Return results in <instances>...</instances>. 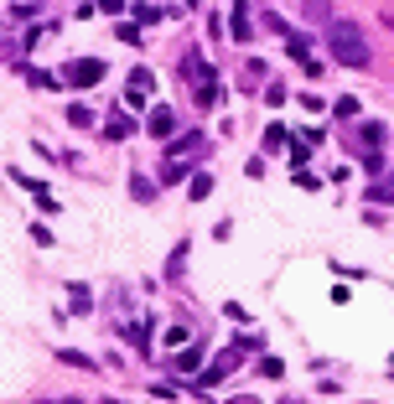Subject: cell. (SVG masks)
I'll return each mask as SVG.
<instances>
[{
    "label": "cell",
    "mask_w": 394,
    "mask_h": 404,
    "mask_svg": "<svg viewBox=\"0 0 394 404\" xmlns=\"http://www.w3.org/2000/svg\"><path fill=\"white\" fill-rule=\"evenodd\" d=\"M104 78V62L99 57H73L68 68H62V83H73V88H94Z\"/></svg>",
    "instance_id": "obj_2"
},
{
    "label": "cell",
    "mask_w": 394,
    "mask_h": 404,
    "mask_svg": "<svg viewBox=\"0 0 394 404\" xmlns=\"http://www.w3.org/2000/svg\"><path fill=\"white\" fill-rule=\"evenodd\" d=\"M130 197H135V202H151V197H156V181H151V176H130Z\"/></svg>",
    "instance_id": "obj_10"
},
{
    "label": "cell",
    "mask_w": 394,
    "mask_h": 404,
    "mask_svg": "<svg viewBox=\"0 0 394 404\" xmlns=\"http://www.w3.org/2000/svg\"><path fill=\"white\" fill-rule=\"evenodd\" d=\"M223 316H229V321H239V327H244V321H249V316H244V306H239V301H229V306H223Z\"/></svg>",
    "instance_id": "obj_29"
},
{
    "label": "cell",
    "mask_w": 394,
    "mask_h": 404,
    "mask_svg": "<svg viewBox=\"0 0 394 404\" xmlns=\"http://www.w3.org/2000/svg\"><path fill=\"white\" fill-rule=\"evenodd\" d=\"M197 146H203V135H197V130H192V135L172 140V146H166V155H187V151H197Z\"/></svg>",
    "instance_id": "obj_15"
},
{
    "label": "cell",
    "mask_w": 394,
    "mask_h": 404,
    "mask_svg": "<svg viewBox=\"0 0 394 404\" xmlns=\"http://www.w3.org/2000/svg\"><path fill=\"white\" fill-rule=\"evenodd\" d=\"M182 265H187V239L172 249V265H166V280H182Z\"/></svg>",
    "instance_id": "obj_14"
},
{
    "label": "cell",
    "mask_w": 394,
    "mask_h": 404,
    "mask_svg": "<svg viewBox=\"0 0 394 404\" xmlns=\"http://www.w3.org/2000/svg\"><path fill=\"white\" fill-rule=\"evenodd\" d=\"M99 11H109V16H114V11H125V0H99Z\"/></svg>",
    "instance_id": "obj_31"
},
{
    "label": "cell",
    "mask_w": 394,
    "mask_h": 404,
    "mask_svg": "<svg viewBox=\"0 0 394 404\" xmlns=\"http://www.w3.org/2000/svg\"><path fill=\"white\" fill-rule=\"evenodd\" d=\"M285 140H291V130H285V125H270L265 130V151H285Z\"/></svg>",
    "instance_id": "obj_13"
},
{
    "label": "cell",
    "mask_w": 394,
    "mask_h": 404,
    "mask_svg": "<svg viewBox=\"0 0 394 404\" xmlns=\"http://www.w3.org/2000/svg\"><path fill=\"white\" fill-rule=\"evenodd\" d=\"M265 99L275 104V109H280V104H285V83H270V88H265Z\"/></svg>",
    "instance_id": "obj_30"
},
{
    "label": "cell",
    "mask_w": 394,
    "mask_h": 404,
    "mask_svg": "<svg viewBox=\"0 0 394 404\" xmlns=\"http://www.w3.org/2000/svg\"><path fill=\"white\" fill-rule=\"evenodd\" d=\"M259 373H265V379H280L285 363H280V358H265V363H259Z\"/></svg>",
    "instance_id": "obj_24"
},
{
    "label": "cell",
    "mask_w": 394,
    "mask_h": 404,
    "mask_svg": "<svg viewBox=\"0 0 394 404\" xmlns=\"http://www.w3.org/2000/svg\"><path fill=\"white\" fill-rule=\"evenodd\" d=\"M57 363H68V368H83V373H94V368H99V363H94V358H83L78 347H62V353H57Z\"/></svg>",
    "instance_id": "obj_9"
},
{
    "label": "cell",
    "mask_w": 394,
    "mask_h": 404,
    "mask_svg": "<svg viewBox=\"0 0 394 404\" xmlns=\"http://www.w3.org/2000/svg\"><path fill=\"white\" fill-rule=\"evenodd\" d=\"M130 83H135V88H146V94H151V83H156V78H151V68H135V73H130Z\"/></svg>",
    "instance_id": "obj_25"
},
{
    "label": "cell",
    "mask_w": 394,
    "mask_h": 404,
    "mask_svg": "<svg viewBox=\"0 0 394 404\" xmlns=\"http://www.w3.org/2000/svg\"><path fill=\"white\" fill-rule=\"evenodd\" d=\"M389 187H394V181H389Z\"/></svg>",
    "instance_id": "obj_32"
},
{
    "label": "cell",
    "mask_w": 394,
    "mask_h": 404,
    "mask_svg": "<svg viewBox=\"0 0 394 404\" xmlns=\"http://www.w3.org/2000/svg\"><path fill=\"white\" fill-rule=\"evenodd\" d=\"M327 52H332V68H348V73H363L374 62L369 36H363V26H353V21L327 26Z\"/></svg>",
    "instance_id": "obj_1"
},
{
    "label": "cell",
    "mask_w": 394,
    "mask_h": 404,
    "mask_svg": "<svg viewBox=\"0 0 394 404\" xmlns=\"http://www.w3.org/2000/svg\"><path fill=\"white\" fill-rule=\"evenodd\" d=\"M265 32H275V36H285V32H291V26H285V16H280V11H265Z\"/></svg>",
    "instance_id": "obj_20"
},
{
    "label": "cell",
    "mask_w": 394,
    "mask_h": 404,
    "mask_svg": "<svg viewBox=\"0 0 394 404\" xmlns=\"http://www.w3.org/2000/svg\"><path fill=\"white\" fill-rule=\"evenodd\" d=\"M332 114H337V120H358V99H353V94H343V99L332 104Z\"/></svg>",
    "instance_id": "obj_16"
},
{
    "label": "cell",
    "mask_w": 394,
    "mask_h": 404,
    "mask_svg": "<svg viewBox=\"0 0 394 404\" xmlns=\"http://www.w3.org/2000/svg\"><path fill=\"white\" fill-rule=\"evenodd\" d=\"M161 16H166V11H161V6H135V21H140V26H156V21H161Z\"/></svg>",
    "instance_id": "obj_19"
},
{
    "label": "cell",
    "mask_w": 394,
    "mask_h": 404,
    "mask_svg": "<svg viewBox=\"0 0 394 404\" xmlns=\"http://www.w3.org/2000/svg\"><path fill=\"white\" fill-rule=\"evenodd\" d=\"M114 36H120V42H130V47H135V42H140V32H135V26H125V21H120V26H114Z\"/></svg>",
    "instance_id": "obj_27"
},
{
    "label": "cell",
    "mask_w": 394,
    "mask_h": 404,
    "mask_svg": "<svg viewBox=\"0 0 394 404\" xmlns=\"http://www.w3.org/2000/svg\"><path fill=\"white\" fill-rule=\"evenodd\" d=\"M285 146H291V151H285V155H291V166H306V155H311V151L301 146V140H285Z\"/></svg>",
    "instance_id": "obj_23"
},
{
    "label": "cell",
    "mask_w": 394,
    "mask_h": 404,
    "mask_svg": "<svg viewBox=\"0 0 394 404\" xmlns=\"http://www.w3.org/2000/svg\"><path fill=\"white\" fill-rule=\"evenodd\" d=\"M36 207H42V213H57V197H52V192L42 187V192H36Z\"/></svg>",
    "instance_id": "obj_28"
},
{
    "label": "cell",
    "mask_w": 394,
    "mask_h": 404,
    "mask_svg": "<svg viewBox=\"0 0 394 404\" xmlns=\"http://www.w3.org/2000/svg\"><path fill=\"white\" fill-rule=\"evenodd\" d=\"M208 192H213V176H208V172H197V176H192V192H187V197H192V202H203Z\"/></svg>",
    "instance_id": "obj_17"
},
{
    "label": "cell",
    "mask_w": 394,
    "mask_h": 404,
    "mask_svg": "<svg viewBox=\"0 0 394 404\" xmlns=\"http://www.w3.org/2000/svg\"><path fill=\"white\" fill-rule=\"evenodd\" d=\"M249 32H254V26H249V0H233V16H229V36H233V42H249Z\"/></svg>",
    "instance_id": "obj_3"
},
{
    "label": "cell",
    "mask_w": 394,
    "mask_h": 404,
    "mask_svg": "<svg viewBox=\"0 0 394 404\" xmlns=\"http://www.w3.org/2000/svg\"><path fill=\"white\" fill-rule=\"evenodd\" d=\"M265 73H270V62H265V57H249V62H244V73H239L244 94H249V88H259V83H265Z\"/></svg>",
    "instance_id": "obj_5"
},
{
    "label": "cell",
    "mask_w": 394,
    "mask_h": 404,
    "mask_svg": "<svg viewBox=\"0 0 394 404\" xmlns=\"http://www.w3.org/2000/svg\"><path fill=\"white\" fill-rule=\"evenodd\" d=\"M120 109H146V88L130 83V88H125V99H120Z\"/></svg>",
    "instance_id": "obj_18"
},
{
    "label": "cell",
    "mask_w": 394,
    "mask_h": 404,
    "mask_svg": "<svg viewBox=\"0 0 394 404\" xmlns=\"http://www.w3.org/2000/svg\"><path fill=\"white\" fill-rule=\"evenodd\" d=\"M172 368L177 373H197V368H203V347H182V353L172 358Z\"/></svg>",
    "instance_id": "obj_7"
},
{
    "label": "cell",
    "mask_w": 394,
    "mask_h": 404,
    "mask_svg": "<svg viewBox=\"0 0 394 404\" xmlns=\"http://www.w3.org/2000/svg\"><path fill=\"white\" fill-rule=\"evenodd\" d=\"M26 83H32V88H57L62 78H52V73H36V68H32V73H26Z\"/></svg>",
    "instance_id": "obj_21"
},
{
    "label": "cell",
    "mask_w": 394,
    "mask_h": 404,
    "mask_svg": "<svg viewBox=\"0 0 394 404\" xmlns=\"http://www.w3.org/2000/svg\"><path fill=\"white\" fill-rule=\"evenodd\" d=\"M130 130H135V120H130V114H114V120L104 125V140H125Z\"/></svg>",
    "instance_id": "obj_8"
},
{
    "label": "cell",
    "mask_w": 394,
    "mask_h": 404,
    "mask_svg": "<svg viewBox=\"0 0 394 404\" xmlns=\"http://www.w3.org/2000/svg\"><path fill=\"white\" fill-rule=\"evenodd\" d=\"M182 176H187V166H182V161H172V166H161V181H182Z\"/></svg>",
    "instance_id": "obj_26"
},
{
    "label": "cell",
    "mask_w": 394,
    "mask_h": 404,
    "mask_svg": "<svg viewBox=\"0 0 394 404\" xmlns=\"http://www.w3.org/2000/svg\"><path fill=\"white\" fill-rule=\"evenodd\" d=\"M285 52H291V57L301 62V57H311V42H306L301 32H285Z\"/></svg>",
    "instance_id": "obj_11"
},
{
    "label": "cell",
    "mask_w": 394,
    "mask_h": 404,
    "mask_svg": "<svg viewBox=\"0 0 394 404\" xmlns=\"http://www.w3.org/2000/svg\"><path fill=\"white\" fill-rule=\"evenodd\" d=\"M88 306H94L88 285H68V316H88Z\"/></svg>",
    "instance_id": "obj_6"
},
{
    "label": "cell",
    "mask_w": 394,
    "mask_h": 404,
    "mask_svg": "<svg viewBox=\"0 0 394 404\" xmlns=\"http://www.w3.org/2000/svg\"><path fill=\"white\" fill-rule=\"evenodd\" d=\"M68 125H73V130H88V125H94V109H88V104H73V109H68Z\"/></svg>",
    "instance_id": "obj_12"
},
{
    "label": "cell",
    "mask_w": 394,
    "mask_h": 404,
    "mask_svg": "<svg viewBox=\"0 0 394 404\" xmlns=\"http://www.w3.org/2000/svg\"><path fill=\"white\" fill-rule=\"evenodd\" d=\"M146 130H151V135H156V140H166V135H172V130H177V114H172V109H166V104H161V109H151V120H146Z\"/></svg>",
    "instance_id": "obj_4"
},
{
    "label": "cell",
    "mask_w": 394,
    "mask_h": 404,
    "mask_svg": "<svg viewBox=\"0 0 394 404\" xmlns=\"http://www.w3.org/2000/svg\"><path fill=\"white\" fill-rule=\"evenodd\" d=\"M306 16L311 21H327V16H332V6H327V0H306Z\"/></svg>",
    "instance_id": "obj_22"
}]
</instances>
